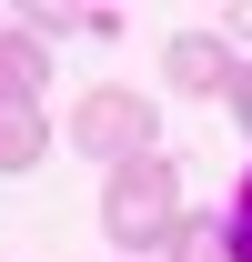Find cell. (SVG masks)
<instances>
[{
  "mask_svg": "<svg viewBox=\"0 0 252 262\" xmlns=\"http://www.w3.org/2000/svg\"><path fill=\"white\" fill-rule=\"evenodd\" d=\"M182 222H192V212H182V162H172V151H141V162L111 171V192H101V232L121 242V262L172 252Z\"/></svg>",
  "mask_w": 252,
  "mask_h": 262,
  "instance_id": "1",
  "label": "cell"
},
{
  "mask_svg": "<svg viewBox=\"0 0 252 262\" xmlns=\"http://www.w3.org/2000/svg\"><path fill=\"white\" fill-rule=\"evenodd\" d=\"M71 151H91V162H141L161 151V121H152V91H131V81H101V91L71 101Z\"/></svg>",
  "mask_w": 252,
  "mask_h": 262,
  "instance_id": "2",
  "label": "cell"
},
{
  "mask_svg": "<svg viewBox=\"0 0 252 262\" xmlns=\"http://www.w3.org/2000/svg\"><path fill=\"white\" fill-rule=\"evenodd\" d=\"M161 81H172L182 101H222L232 81H242L232 31H172V40H161Z\"/></svg>",
  "mask_w": 252,
  "mask_h": 262,
  "instance_id": "3",
  "label": "cell"
},
{
  "mask_svg": "<svg viewBox=\"0 0 252 262\" xmlns=\"http://www.w3.org/2000/svg\"><path fill=\"white\" fill-rule=\"evenodd\" d=\"M40 91H51V51L0 20V101H10V111H40Z\"/></svg>",
  "mask_w": 252,
  "mask_h": 262,
  "instance_id": "4",
  "label": "cell"
},
{
  "mask_svg": "<svg viewBox=\"0 0 252 262\" xmlns=\"http://www.w3.org/2000/svg\"><path fill=\"white\" fill-rule=\"evenodd\" d=\"M40 162H51V121L0 101V171H40Z\"/></svg>",
  "mask_w": 252,
  "mask_h": 262,
  "instance_id": "5",
  "label": "cell"
},
{
  "mask_svg": "<svg viewBox=\"0 0 252 262\" xmlns=\"http://www.w3.org/2000/svg\"><path fill=\"white\" fill-rule=\"evenodd\" d=\"M172 262H242V252H232V222H212V212H192V222L172 232Z\"/></svg>",
  "mask_w": 252,
  "mask_h": 262,
  "instance_id": "6",
  "label": "cell"
},
{
  "mask_svg": "<svg viewBox=\"0 0 252 262\" xmlns=\"http://www.w3.org/2000/svg\"><path fill=\"white\" fill-rule=\"evenodd\" d=\"M232 252L252 262V171H242V192H232Z\"/></svg>",
  "mask_w": 252,
  "mask_h": 262,
  "instance_id": "7",
  "label": "cell"
},
{
  "mask_svg": "<svg viewBox=\"0 0 252 262\" xmlns=\"http://www.w3.org/2000/svg\"><path fill=\"white\" fill-rule=\"evenodd\" d=\"M232 121L252 131V61H242V81H232Z\"/></svg>",
  "mask_w": 252,
  "mask_h": 262,
  "instance_id": "8",
  "label": "cell"
},
{
  "mask_svg": "<svg viewBox=\"0 0 252 262\" xmlns=\"http://www.w3.org/2000/svg\"><path fill=\"white\" fill-rule=\"evenodd\" d=\"M242 40H252V0H242V10H232V51H242Z\"/></svg>",
  "mask_w": 252,
  "mask_h": 262,
  "instance_id": "9",
  "label": "cell"
}]
</instances>
